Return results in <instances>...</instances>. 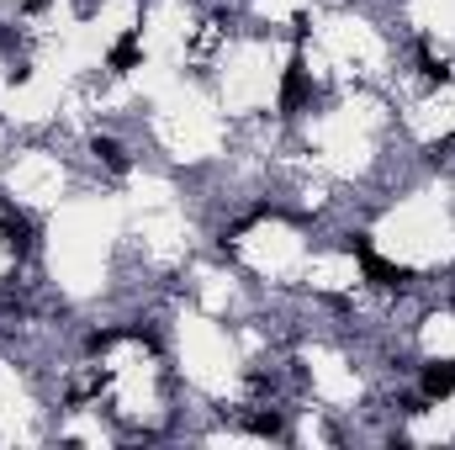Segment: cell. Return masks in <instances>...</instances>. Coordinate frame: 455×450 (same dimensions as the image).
<instances>
[{
    "label": "cell",
    "mask_w": 455,
    "mask_h": 450,
    "mask_svg": "<svg viewBox=\"0 0 455 450\" xmlns=\"http://www.w3.org/2000/svg\"><path fill=\"white\" fill-rule=\"evenodd\" d=\"M424 392H429V398H445V392H455V360H435V366L424 371Z\"/></svg>",
    "instance_id": "obj_1"
}]
</instances>
